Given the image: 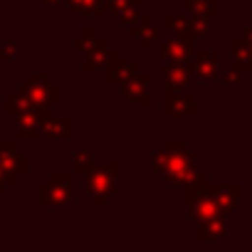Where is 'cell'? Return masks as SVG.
Wrapping results in <instances>:
<instances>
[{"mask_svg":"<svg viewBox=\"0 0 252 252\" xmlns=\"http://www.w3.org/2000/svg\"><path fill=\"white\" fill-rule=\"evenodd\" d=\"M230 55L235 62H242V64H252L250 60V45L245 40H232L230 42Z\"/></svg>","mask_w":252,"mask_h":252,"instance_id":"cell-8","label":"cell"},{"mask_svg":"<svg viewBox=\"0 0 252 252\" xmlns=\"http://www.w3.org/2000/svg\"><path fill=\"white\" fill-rule=\"evenodd\" d=\"M166 111L171 116H193L195 114V99L188 94H168Z\"/></svg>","mask_w":252,"mask_h":252,"instance_id":"cell-3","label":"cell"},{"mask_svg":"<svg viewBox=\"0 0 252 252\" xmlns=\"http://www.w3.org/2000/svg\"><path fill=\"white\" fill-rule=\"evenodd\" d=\"M208 193H210V198L215 200V205L222 215L230 213L240 200V186H215V188H208Z\"/></svg>","mask_w":252,"mask_h":252,"instance_id":"cell-1","label":"cell"},{"mask_svg":"<svg viewBox=\"0 0 252 252\" xmlns=\"http://www.w3.org/2000/svg\"><path fill=\"white\" fill-rule=\"evenodd\" d=\"M188 3V8L195 13V15H200V18H213V15H218V0H186Z\"/></svg>","mask_w":252,"mask_h":252,"instance_id":"cell-6","label":"cell"},{"mask_svg":"<svg viewBox=\"0 0 252 252\" xmlns=\"http://www.w3.org/2000/svg\"><path fill=\"white\" fill-rule=\"evenodd\" d=\"M227 230H230V222L218 215L213 220H205L200 222V232H198V240H225L227 237Z\"/></svg>","mask_w":252,"mask_h":252,"instance_id":"cell-4","label":"cell"},{"mask_svg":"<svg viewBox=\"0 0 252 252\" xmlns=\"http://www.w3.org/2000/svg\"><path fill=\"white\" fill-rule=\"evenodd\" d=\"M215 64H218V52H215V50L198 52V55H195V67H193L195 79H198V82H210V79H215Z\"/></svg>","mask_w":252,"mask_h":252,"instance_id":"cell-2","label":"cell"},{"mask_svg":"<svg viewBox=\"0 0 252 252\" xmlns=\"http://www.w3.org/2000/svg\"><path fill=\"white\" fill-rule=\"evenodd\" d=\"M193 52V42L186 40V37H176L166 45V55L168 57H176V60H183V57H190Z\"/></svg>","mask_w":252,"mask_h":252,"instance_id":"cell-5","label":"cell"},{"mask_svg":"<svg viewBox=\"0 0 252 252\" xmlns=\"http://www.w3.org/2000/svg\"><path fill=\"white\" fill-rule=\"evenodd\" d=\"M250 60H252V42H250Z\"/></svg>","mask_w":252,"mask_h":252,"instance_id":"cell-9","label":"cell"},{"mask_svg":"<svg viewBox=\"0 0 252 252\" xmlns=\"http://www.w3.org/2000/svg\"><path fill=\"white\" fill-rule=\"evenodd\" d=\"M166 82L168 84H176V87H183V84L190 82V74H188V69L183 64H171L166 69Z\"/></svg>","mask_w":252,"mask_h":252,"instance_id":"cell-7","label":"cell"}]
</instances>
